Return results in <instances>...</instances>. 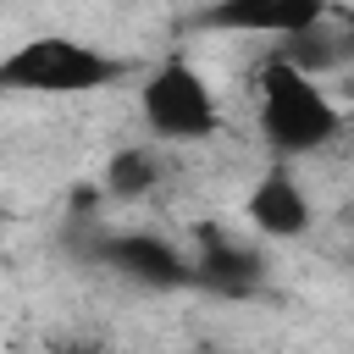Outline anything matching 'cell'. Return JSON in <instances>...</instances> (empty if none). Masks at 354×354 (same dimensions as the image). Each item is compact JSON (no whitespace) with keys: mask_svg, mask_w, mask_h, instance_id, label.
Returning <instances> with one entry per match:
<instances>
[{"mask_svg":"<svg viewBox=\"0 0 354 354\" xmlns=\"http://www.w3.org/2000/svg\"><path fill=\"white\" fill-rule=\"evenodd\" d=\"M254 122H260V138L277 160L315 155L343 133V111L321 88V77L299 72L282 55H271L254 77Z\"/></svg>","mask_w":354,"mask_h":354,"instance_id":"obj_1","label":"cell"},{"mask_svg":"<svg viewBox=\"0 0 354 354\" xmlns=\"http://www.w3.org/2000/svg\"><path fill=\"white\" fill-rule=\"evenodd\" d=\"M127 72L122 55L72 39V33H33L11 55H0V94H33V100H66L111 88Z\"/></svg>","mask_w":354,"mask_h":354,"instance_id":"obj_2","label":"cell"},{"mask_svg":"<svg viewBox=\"0 0 354 354\" xmlns=\"http://www.w3.org/2000/svg\"><path fill=\"white\" fill-rule=\"evenodd\" d=\"M138 122L149 144H205L210 133H221V105L194 61L166 55L138 77Z\"/></svg>","mask_w":354,"mask_h":354,"instance_id":"obj_3","label":"cell"},{"mask_svg":"<svg viewBox=\"0 0 354 354\" xmlns=\"http://www.w3.org/2000/svg\"><path fill=\"white\" fill-rule=\"evenodd\" d=\"M94 266L116 271L122 282L133 288H149V293H171V288H188L194 271H188V254L160 238V232H144V227H116V232H100L88 243Z\"/></svg>","mask_w":354,"mask_h":354,"instance_id":"obj_4","label":"cell"},{"mask_svg":"<svg viewBox=\"0 0 354 354\" xmlns=\"http://www.w3.org/2000/svg\"><path fill=\"white\" fill-rule=\"evenodd\" d=\"M326 0H210L199 11V28L210 33H249V39H299L315 22H326Z\"/></svg>","mask_w":354,"mask_h":354,"instance_id":"obj_5","label":"cell"},{"mask_svg":"<svg viewBox=\"0 0 354 354\" xmlns=\"http://www.w3.org/2000/svg\"><path fill=\"white\" fill-rule=\"evenodd\" d=\"M188 271L199 288H210L221 299H249L266 288V254L221 227H199V249L188 254Z\"/></svg>","mask_w":354,"mask_h":354,"instance_id":"obj_6","label":"cell"},{"mask_svg":"<svg viewBox=\"0 0 354 354\" xmlns=\"http://www.w3.org/2000/svg\"><path fill=\"white\" fill-rule=\"evenodd\" d=\"M310 194H304V183L293 177V166L288 160H271L260 177H254V188H249V199H243V221L260 232V238H271V243H288V238H304L310 232Z\"/></svg>","mask_w":354,"mask_h":354,"instance_id":"obj_7","label":"cell"},{"mask_svg":"<svg viewBox=\"0 0 354 354\" xmlns=\"http://www.w3.org/2000/svg\"><path fill=\"white\" fill-rule=\"evenodd\" d=\"M160 177H166V160L155 144H127L105 160V194L111 199H144L149 188H160Z\"/></svg>","mask_w":354,"mask_h":354,"instance_id":"obj_8","label":"cell"},{"mask_svg":"<svg viewBox=\"0 0 354 354\" xmlns=\"http://www.w3.org/2000/svg\"><path fill=\"white\" fill-rule=\"evenodd\" d=\"M55 354H100V348H94V343H61Z\"/></svg>","mask_w":354,"mask_h":354,"instance_id":"obj_9","label":"cell"},{"mask_svg":"<svg viewBox=\"0 0 354 354\" xmlns=\"http://www.w3.org/2000/svg\"><path fill=\"white\" fill-rule=\"evenodd\" d=\"M194 354H227V348H194Z\"/></svg>","mask_w":354,"mask_h":354,"instance_id":"obj_10","label":"cell"},{"mask_svg":"<svg viewBox=\"0 0 354 354\" xmlns=\"http://www.w3.org/2000/svg\"><path fill=\"white\" fill-rule=\"evenodd\" d=\"M0 221H6V210H0Z\"/></svg>","mask_w":354,"mask_h":354,"instance_id":"obj_11","label":"cell"}]
</instances>
